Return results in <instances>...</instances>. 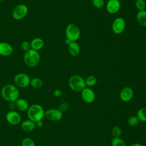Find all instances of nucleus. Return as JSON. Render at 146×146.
Wrapping results in <instances>:
<instances>
[{
    "label": "nucleus",
    "instance_id": "f257e3e1",
    "mask_svg": "<svg viewBox=\"0 0 146 146\" xmlns=\"http://www.w3.org/2000/svg\"><path fill=\"white\" fill-rule=\"evenodd\" d=\"M1 95L5 100L9 102H15L19 98V92L15 86L7 84L2 88Z\"/></svg>",
    "mask_w": 146,
    "mask_h": 146
},
{
    "label": "nucleus",
    "instance_id": "f03ea898",
    "mask_svg": "<svg viewBox=\"0 0 146 146\" xmlns=\"http://www.w3.org/2000/svg\"><path fill=\"white\" fill-rule=\"evenodd\" d=\"M44 110L39 104H34L30 106L27 110V116L30 120L36 123L42 120L44 116Z\"/></svg>",
    "mask_w": 146,
    "mask_h": 146
},
{
    "label": "nucleus",
    "instance_id": "7ed1b4c3",
    "mask_svg": "<svg viewBox=\"0 0 146 146\" xmlns=\"http://www.w3.org/2000/svg\"><path fill=\"white\" fill-rule=\"evenodd\" d=\"M68 86L71 90L76 92H80L86 87L85 80L80 75H74L68 80Z\"/></svg>",
    "mask_w": 146,
    "mask_h": 146
},
{
    "label": "nucleus",
    "instance_id": "20e7f679",
    "mask_svg": "<svg viewBox=\"0 0 146 146\" xmlns=\"http://www.w3.org/2000/svg\"><path fill=\"white\" fill-rule=\"evenodd\" d=\"M24 61L27 66L30 67H35L40 61V55L38 51L31 49L25 52Z\"/></svg>",
    "mask_w": 146,
    "mask_h": 146
},
{
    "label": "nucleus",
    "instance_id": "39448f33",
    "mask_svg": "<svg viewBox=\"0 0 146 146\" xmlns=\"http://www.w3.org/2000/svg\"><path fill=\"white\" fill-rule=\"evenodd\" d=\"M65 33L67 39L71 42H76L80 36V29L74 23L68 24L66 28Z\"/></svg>",
    "mask_w": 146,
    "mask_h": 146
},
{
    "label": "nucleus",
    "instance_id": "423d86ee",
    "mask_svg": "<svg viewBox=\"0 0 146 146\" xmlns=\"http://www.w3.org/2000/svg\"><path fill=\"white\" fill-rule=\"evenodd\" d=\"M28 13L27 7L23 4H19L14 9L12 16L15 20H21L25 18Z\"/></svg>",
    "mask_w": 146,
    "mask_h": 146
},
{
    "label": "nucleus",
    "instance_id": "0eeeda50",
    "mask_svg": "<svg viewBox=\"0 0 146 146\" xmlns=\"http://www.w3.org/2000/svg\"><path fill=\"white\" fill-rule=\"evenodd\" d=\"M44 116L49 120L57 121L62 119L63 112H61L59 109L50 108L45 111Z\"/></svg>",
    "mask_w": 146,
    "mask_h": 146
},
{
    "label": "nucleus",
    "instance_id": "6e6552de",
    "mask_svg": "<svg viewBox=\"0 0 146 146\" xmlns=\"http://www.w3.org/2000/svg\"><path fill=\"white\" fill-rule=\"evenodd\" d=\"M15 84L20 88H25L30 84V77L26 74L20 73L17 74L14 77Z\"/></svg>",
    "mask_w": 146,
    "mask_h": 146
},
{
    "label": "nucleus",
    "instance_id": "1a4fd4ad",
    "mask_svg": "<svg viewBox=\"0 0 146 146\" xmlns=\"http://www.w3.org/2000/svg\"><path fill=\"white\" fill-rule=\"evenodd\" d=\"M125 28V20L121 17H117L114 19L112 25L113 32L116 34L122 33Z\"/></svg>",
    "mask_w": 146,
    "mask_h": 146
},
{
    "label": "nucleus",
    "instance_id": "9d476101",
    "mask_svg": "<svg viewBox=\"0 0 146 146\" xmlns=\"http://www.w3.org/2000/svg\"><path fill=\"white\" fill-rule=\"evenodd\" d=\"M81 96L83 100L87 103H92L95 99L94 91L89 87H86L82 91Z\"/></svg>",
    "mask_w": 146,
    "mask_h": 146
},
{
    "label": "nucleus",
    "instance_id": "9b49d317",
    "mask_svg": "<svg viewBox=\"0 0 146 146\" xmlns=\"http://www.w3.org/2000/svg\"><path fill=\"white\" fill-rule=\"evenodd\" d=\"M6 119L7 121L13 125H18L21 121V115L15 111H9L6 115Z\"/></svg>",
    "mask_w": 146,
    "mask_h": 146
},
{
    "label": "nucleus",
    "instance_id": "f8f14e48",
    "mask_svg": "<svg viewBox=\"0 0 146 146\" xmlns=\"http://www.w3.org/2000/svg\"><path fill=\"white\" fill-rule=\"evenodd\" d=\"M121 7V4L119 0H109L106 5V9L110 14L117 13Z\"/></svg>",
    "mask_w": 146,
    "mask_h": 146
},
{
    "label": "nucleus",
    "instance_id": "ddd939ff",
    "mask_svg": "<svg viewBox=\"0 0 146 146\" xmlns=\"http://www.w3.org/2000/svg\"><path fill=\"white\" fill-rule=\"evenodd\" d=\"M133 96V91L130 87H125L120 92V98L124 102L130 101Z\"/></svg>",
    "mask_w": 146,
    "mask_h": 146
},
{
    "label": "nucleus",
    "instance_id": "4468645a",
    "mask_svg": "<svg viewBox=\"0 0 146 146\" xmlns=\"http://www.w3.org/2000/svg\"><path fill=\"white\" fill-rule=\"evenodd\" d=\"M13 52V48L10 44L7 42H0V55L2 56H9Z\"/></svg>",
    "mask_w": 146,
    "mask_h": 146
},
{
    "label": "nucleus",
    "instance_id": "2eb2a0df",
    "mask_svg": "<svg viewBox=\"0 0 146 146\" xmlns=\"http://www.w3.org/2000/svg\"><path fill=\"white\" fill-rule=\"evenodd\" d=\"M15 104L17 108L21 111H27L29 107L27 101L25 99L18 98L15 102Z\"/></svg>",
    "mask_w": 146,
    "mask_h": 146
},
{
    "label": "nucleus",
    "instance_id": "dca6fc26",
    "mask_svg": "<svg viewBox=\"0 0 146 146\" xmlns=\"http://www.w3.org/2000/svg\"><path fill=\"white\" fill-rule=\"evenodd\" d=\"M35 123L31 120H26L21 123V128L25 132H30L35 127Z\"/></svg>",
    "mask_w": 146,
    "mask_h": 146
},
{
    "label": "nucleus",
    "instance_id": "f3484780",
    "mask_svg": "<svg viewBox=\"0 0 146 146\" xmlns=\"http://www.w3.org/2000/svg\"><path fill=\"white\" fill-rule=\"evenodd\" d=\"M31 49L38 51L42 48L44 46V42L40 38H35L30 42Z\"/></svg>",
    "mask_w": 146,
    "mask_h": 146
},
{
    "label": "nucleus",
    "instance_id": "a211bd4d",
    "mask_svg": "<svg viewBox=\"0 0 146 146\" xmlns=\"http://www.w3.org/2000/svg\"><path fill=\"white\" fill-rule=\"evenodd\" d=\"M68 52L70 54L73 56H76L79 55L80 52V46L76 42H71L68 46Z\"/></svg>",
    "mask_w": 146,
    "mask_h": 146
},
{
    "label": "nucleus",
    "instance_id": "6ab92c4d",
    "mask_svg": "<svg viewBox=\"0 0 146 146\" xmlns=\"http://www.w3.org/2000/svg\"><path fill=\"white\" fill-rule=\"evenodd\" d=\"M137 22L142 26H146V10L139 11L136 15Z\"/></svg>",
    "mask_w": 146,
    "mask_h": 146
},
{
    "label": "nucleus",
    "instance_id": "aec40b11",
    "mask_svg": "<svg viewBox=\"0 0 146 146\" xmlns=\"http://www.w3.org/2000/svg\"><path fill=\"white\" fill-rule=\"evenodd\" d=\"M30 84L32 86V87L39 89L41 88L43 86V81L38 78H34L32 79H30Z\"/></svg>",
    "mask_w": 146,
    "mask_h": 146
},
{
    "label": "nucleus",
    "instance_id": "412c9836",
    "mask_svg": "<svg viewBox=\"0 0 146 146\" xmlns=\"http://www.w3.org/2000/svg\"><path fill=\"white\" fill-rule=\"evenodd\" d=\"M136 116L139 121L146 122V107H142L138 110Z\"/></svg>",
    "mask_w": 146,
    "mask_h": 146
},
{
    "label": "nucleus",
    "instance_id": "4be33fe9",
    "mask_svg": "<svg viewBox=\"0 0 146 146\" xmlns=\"http://www.w3.org/2000/svg\"><path fill=\"white\" fill-rule=\"evenodd\" d=\"M98 82L96 77L94 75H90L85 79V84L87 87L94 86Z\"/></svg>",
    "mask_w": 146,
    "mask_h": 146
},
{
    "label": "nucleus",
    "instance_id": "5701e85b",
    "mask_svg": "<svg viewBox=\"0 0 146 146\" xmlns=\"http://www.w3.org/2000/svg\"><path fill=\"white\" fill-rule=\"evenodd\" d=\"M111 146H126L125 141L120 137H113L111 142Z\"/></svg>",
    "mask_w": 146,
    "mask_h": 146
},
{
    "label": "nucleus",
    "instance_id": "b1692460",
    "mask_svg": "<svg viewBox=\"0 0 146 146\" xmlns=\"http://www.w3.org/2000/svg\"><path fill=\"white\" fill-rule=\"evenodd\" d=\"M139 121V120L137 116L133 115V116H131L128 117V119L127 120V124L130 127H135L138 124Z\"/></svg>",
    "mask_w": 146,
    "mask_h": 146
},
{
    "label": "nucleus",
    "instance_id": "393cba45",
    "mask_svg": "<svg viewBox=\"0 0 146 146\" xmlns=\"http://www.w3.org/2000/svg\"><path fill=\"white\" fill-rule=\"evenodd\" d=\"M22 146H35L34 141L30 137L24 138L21 142Z\"/></svg>",
    "mask_w": 146,
    "mask_h": 146
},
{
    "label": "nucleus",
    "instance_id": "a878e982",
    "mask_svg": "<svg viewBox=\"0 0 146 146\" xmlns=\"http://www.w3.org/2000/svg\"><path fill=\"white\" fill-rule=\"evenodd\" d=\"M111 133L113 137H119L122 133V131L119 126H115L112 128Z\"/></svg>",
    "mask_w": 146,
    "mask_h": 146
},
{
    "label": "nucleus",
    "instance_id": "bb28decb",
    "mask_svg": "<svg viewBox=\"0 0 146 146\" xmlns=\"http://www.w3.org/2000/svg\"><path fill=\"white\" fill-rule=\"evenodd\" d=\"M135 6L139 11L144 10L146 6L145 2L144 0H136L135 2Z\"/></svg>",
    "mask_w": 146,
    "mask_h": 146
},
{
    "label": "nucleus",
    "instance_id": "cd10ccee",
    "mask_svg": "<svg viewBox=\"0 0 146 146\" xmlns=\"http://www.w3.org/2000/svg\"><path fill=\"white\" fill-rule=\"evenodd\" d=\"M92 3L95 7L101 9L104 5V0H92Z\"/></svg>",
    "mask_w": 146,
    "mask_h": 146
},
{
    "label": "nucleus",
    "instance_id": "c85d7f7f",
    "mask_svg": "<svg viewBox=\"0 0 146 146\" xmlns=\"http://www.w3.org/2000/svg\"><path fill=\"white\" fill-rule=\"evenodd\" d=\"M21 48L23 50H24L25 52H26L31 49V44L29 42L24 41L21 43Z\"/></svg>",
    "mask_w": 146,
    "mask_h": 146
},
{
    "label": "nucleus",
    "instance_id": "c756f323",
    "mask_svg": "<svg viewBox=\"0 0 146 146\" xmlns=\"http://www.w3.org/2000/svg\"><path fill=\"white\" fill-rule=\"evenodd\" d=\"M69 108V104L67 102H63L62 103H61L59 106L58 109L62 112L66 111Z\"/></svg>",
    "mask_w": 146,
    "mask_h": 146
},
{
    "label": "nucleus",
    "instance_id": "7c9ffc66",
    "mask_svg": "<svg viewBox=\"0 0 146 146\" xmlns=\"http://www.w3.org/2000/svg\"><path fill=\"white\" fill-rule=\"evenodd\" d=\"M62 95V91L59 90V89H56L54 90V95L55 96V97H57V98H59V97H60Z\"/></svg>",
    "mask_w": 146,
    "mask_h": 146
},
{
    "label": "nucleus",
    "instance_id": "2f4dec72",
    "mask_svg": "<svg viewBox=\"0 0 146 146\" xmlns=\"http://www.w3.org/2000/svg\"><path fill=\"white\" fill-rule=\"evenodd\" d=\"M35 124H36L38 127H42L43 126V121H42V120H39V121L36 122V123H35Z\"/></svg>",
    "mask_w": 146,
    "mask_h": 146
},
{
    "label": "nucleus",
    "instance_id": "473e14b6",
    "mask_svg": "<svg viewBox=\"0 0 146 146\" xmlns=\"http://www.w3.org/2000/svg\"><path fill=\"white\" fill-rule=\"evenodd\" d=\"M129 146H144L143 144H140V143H133V144H132L131 145H130Z\"/></svg>",
    "mask_w": 146,
    "mask_h": 146
},
{
    "label": "nucleus",
    "instance_id": "72a5a7b5",
    "mask_svg": "<svg viewBox=\"0 0 146 146\" xmlns=\"http://www.w3.org/2000/svg\"><path fill=\"white\" fill-rule=\"evenodd\" d=\"M71 41L70 40L68 39H66L65 40V43H66L67 45H68V46L71 43Z\"/></svg>",
    "mask_w": 146,
    "mask_h": 146
},
{
    "label": "nucleus",
    "instance_id": "f704fd0d",
    "mask_svg": "<svg viewBox=\"0 0 146 146\" xmlns=\"http://www.w3.org/2000/svg\"><path fill=\"white\" fill-rule=\"evenodd\" d=\"M3 1V0H0V1Z\"/></svg>",
    "mask_w": 146,
    "mask_h": 146
},
{
    "label": "nucleus",
    "instance_id": "c9c22d12",
    "mask_svg": "<svg viewBox=\"0 0 146 146\" xmlns=\"http://www.w3.org/2000/svg\"><path fill=\"white\" fill-rule=\"evenodd\" d=\"M0 121H1V120H0Z\"/></svg>",
    "mask_w": 146,
    "mask_h": 146
}]
</instances>
